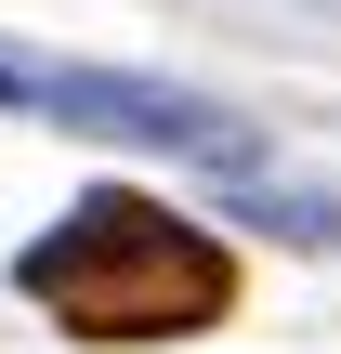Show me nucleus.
Wrapping results in <instances>:
<instances>
[{"label":"nucleus","mask_w":341,"mask_h":354,"mask_svg":"<svg viewBox=\"0 0 341 354\" xmlns=\"http://www.w3.org/2000/svg\"><path fill=\"white\" fill-rule=\"evenodd\" d=\"M13 289L66 342H184V328H223L237 315V250L197 236L184 210L131 197V184H92L53 236L13 250Z\"/></svg>","instance_id":"f257e3e1"},{"label":"nucleus","mask_w":341,"mask_h":354,"mask_svg":"<svg viewBox=\"0 0 341 354\" xmlns=\"http://www.w3.org/2000/svg\"><path fill=\"white\" fill-rule=\"evenodd\" d=\"M237 184H250V223H289L302 250H341V197H276L263 171H237Z\"/></svg>","instance_id":"7ed1b4c3"},{"label":"nucleus","mask_w":341,"mask_h":354,"mask_svg":"<svg viewBox=\"0 0 341 354\" xmlns=\"http://www.w3.org/2000/svg\"><path fill=\"white\" fill-rule=\"evenodd\" d=\"M39 118H66V131H105V145H158V158H197V171H250V118H237V105H210V92H171V79L39 66Z\"/></svg>","instance_id":"f03ea898"},{"label":"nucleus","mask_w":341,"mask_h":354,"mask_svg":"<svg viewBox=\"0 0 341 354\" xmlns=\"http://www.w3.org/2000/svg\"><path fill=\"white\" fill-rule=\"evenodd\" d=\"M0 105H39V66L26 53H0Z\"/></svg>","instance_id":"20e7f679"}]
</instances>
